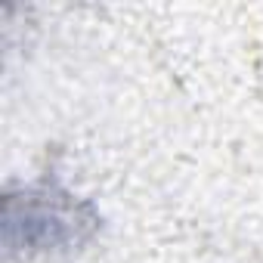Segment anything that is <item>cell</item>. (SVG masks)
<instances>
[{"mask_svg": "<svg viewBox=\"0 0 263 263\" xmlns=\"http://www.w3.org/2000/svg\"><path fill=\"white\" fill-rule=\"evenodd\" d=\"M105 229L99 204L68 189L56 174L28 183L10 180L0 195V241L4 257L31 260H71L84 254Z\"/></svg>", "mask_w": 263, "mask_h": 263, "instance_id": "cell-1", "label": "cell"}]
</instances>
